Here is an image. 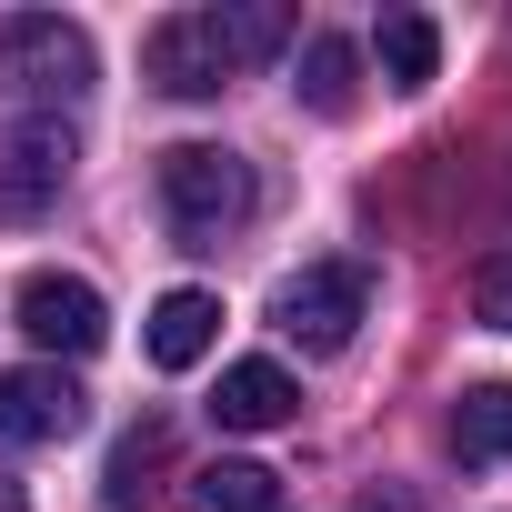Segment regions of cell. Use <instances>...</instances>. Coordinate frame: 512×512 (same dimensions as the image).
Segmentation results:
<instances>
[{
  "mask_svg": "<svg viewBox=\"0 0 512 512\" xmlns=\"http://www.w3.org/2000/svg\"><path fill=\"white\" fill-rule=\"evenodd\" d=\"M191 512H282V472H272V462L221 452V462L191 472Z\"/></svg>",
  "mask_w": 512,
  "mask_h": 512,
  "instance_id": "obj_11",
  "label": "cell"
},
{
  "mask_svg": "<svg viewBox=\"0 0 512 512\" xmlns=\"http://www.w3.org/2000/svg\"><path fill=\"white\" fill-rule=\"evenodd\" d=\"M71 161H81V141H71L61 111L11 121V131H0V211H11V221H41V211L71 191Z\"/></svg>",
  "mask_w": 512,
  "mask_h": 512,
  "instance_id": "obj_4",
  "label": "cell"
},
{
  "mask_svg": "<svg viewBox=\"0 0 512 512\" xmlns=\"http://www.w3.org/2000/svg\"><path fill=\"white\" fill-rule=\"evenodd\" d=\"M251 211H262V181H251L241 151H221V141H171L161 151V221L191 251H221Z\"/></svg>",
  "mask_w": 512,
  "mask_h": 512,
  "instance_id": "obj_1",
  "label": "cell"
},
{
  "mask_svg": "<svg viewBox=\"0 0 512 512\" xmlns=\"http://www.w3.org/2000/svg\"><path fill=\"white\" fill-rule=\"evenodd\" d=\"M452 452L482 472V462H512V382H472L452 402Z\"/></svg>",
  "mask_w": 512,
  "mask_h": 512,
  "instance_id": "obj_13",
  "label": "cell"
},
{
  "mask_svg": "<svg viewBox=\"0 0 512 512\" xmlns=\"http://www.w3.org/2000/svg\"><path fill=\"white\" fill-rule=\"evenodd\" d=\"M211 342H221V302H211V292H191V282H181V292H161V302H151V332H141V352H151L161 372H191Z\"/></svg>",
  "mask_w": 512,
  "mask_h": 512,
  "instance_id": "obj_9",
  "label": "cell"
},
{
  "mask_svg": "<svg viewBox=\"0 0 512 512\" xmlns=\"http://www.w3.org/2000/svg\"><path fill=\"white\" fill-rule=\"evenodd\" d=\"M302 111H322V121H352V101H362V51L342 41V31H312L302 41Z\"/></svg>",
  "mask_w": 512,
  "mask_h": 512,
  "instance_id": "obj_10",
  "label": "cell"
},
{
  "mask_svg": "<svg viewBox=\"0 0 512 512\" xmlns=\"http://www.w3.org/2000/svg\"><path fill=\"white\" fill-rule=\"evenodd\" d=\"M0 512H31V492H21V482H11V472H0Z\"/></svg>",
  "mask_w": 512,
  "mask_h": 512,
  "instance_id": "obj_17",
  "label": "cell"
},
{
  "mask_svg": "<svg viewBox=\"0 0 512 512\" xmlns=\"http://www.w3.org/2000/svg\"><path fill=\"white\" fill-rule=\"evenodd\" d=\"M0 81H11L21 101H91L101 51L61 11H11V21H0Z\"/></svg>",
  "mask_w": 512,
  "mask_h": 512,
  "instance_id": "obj_2",
  "label": "cell"
},
{
  "mask_svg": "<svg viewBox=\"0 0 512 512\" xmlns=\"http://www.w3.org/2000/svg\"><path fill=\"white\" fill-rule=\"evenodd\" d=\"M292 412H302V382L282 362H221V382H211V422L221 432H282Z\"/></svg>",
  "mask_w": 512,
  "mask_h": 512,
  "instance_id": "obj_8",
  "label": "cell"
},
{
  "mask_svg": "<svg viewBox=\"0 0 512 512\" xmlns=\"http://www.w3.org/2000/svg\"><path fill=\"white\" fill-rule=\"evenodd\" d=\"M362 312H372V272H362V262H302V272L272 292V322H282V342H302V352H342V342L362 332Z\"/></svg>",
  "mask_w": 512,
  "mask_h": 512,
  "instance_id": "obj_3",
  "label": "cell"
},
{
  "mask_svg": "<svg viewBox=\"0 0 512 512\" xmlns=\"http://www.w3.org/2000/svg\"><path fill=\"white\" fill-rule=\"evenodd\" d=\"M472 322L512 332V251H482V262H472Z\"/></svg>",
  "mask_w": 512,
  "mask_h": 512,
  "instance_id": "obj_16",
  "label": "cell"
},
{
  "mask_svg": "<svg viewBox=\"0 0 512 512\" xmlns=\"http://www.w3.org/2000/svg\"><path fill=\"white\" fill-rule=\"evenodd\" d=\"M11 312H21V332H31L41 352H71V362L111 342V302H101V292H91L81 272H31Z\"/></svg>",
  "mask_w": 512,
  "mask_h": 512,
  "instance_id": "obj_5",
  "label": "cell"
},
{
  "mask_svg": "<svg viewBox=\"0 0 512 512\" xmlns=\"http://www.w3.org/2000/svg\"><path fill=\"white\" fill-rule=\"evenodd\" d=\"M161 452H171V432H161V422H141V432L111 452V512H131V502H141V472H151Z\"/></svg>",
  "mask_w": 512,
  "mask_h": 512,
  "instance_id": "obj_15",
  "label": "cell"
},
{
  "mask_svg": "<svg viewBox=\"0 0 512 512\" xmlns=\"http://www.w3.org/2000/svg\"><path fill=\"white\" fill-rule=\"evenodd\" d=\"M211 41H221L231 71H251V61H272V51L292 41V11H282V0H221V11H211Z\"/></svg>",
  "mask_w": 512,
  "mask_h": 512,
  "instance_id": "obj_14",
  "label": "cell"
},
{
  "mask_svg": "<svg viewBox=\"0 0 512 512\" xmlns=\"http://www.w3.org/2000/svg\"><path fill=\"white\" fill-rule=\"evenodd\" d=\"M91 422V392L61 372V362H31V372H0V442L31 452V442H71Z\"/></svg>",
  "mask_w": 512,
  "mask_h": 512,
  "instance_id": "obj_6",
  "label": "cell"
},
{
  "mask_svg": "<svg viewBox=\"0 0 512 512\" xmlns=\"http://www.w3.org/2000/svg\"><path fill=\"white\" fill-rule=\"evenodd\" d=\"M141 81L171 91V101H211V91H231V61H221V41H211V11H171V21H151V41H141Z\"/></svg>",
  "mask_w": 512,
  "mask_h": 512,
  "instance_id": "obj_7",
  "label": "cell"
},
{
  "mask_svg": "<svg viewBox=\"0 0 512 512\" xmlns=\"http://www.w3.org/2000/svg\"><path fill=\"white\" fill-rule=\"evenodd\" d=\"M372 61H382V81H392V91H432V71H442V31H432L422 11H382Z\"/></svg>",
  "mask_w": 512,
  "mask_h": 512,
  "instance_id": "obj_12",
  "label": "cell"
}]
</instances>
